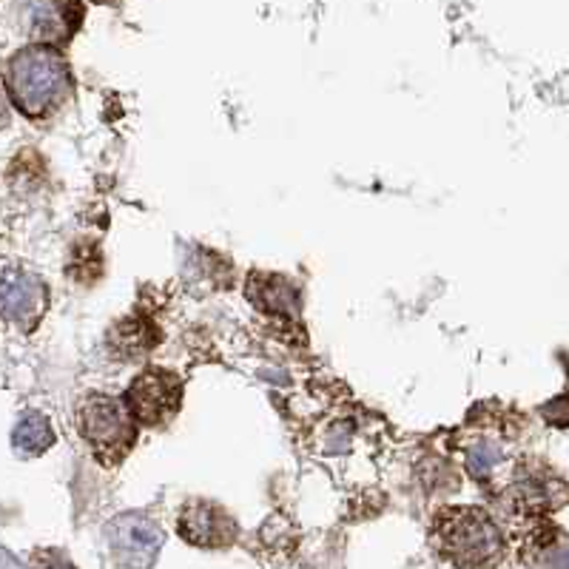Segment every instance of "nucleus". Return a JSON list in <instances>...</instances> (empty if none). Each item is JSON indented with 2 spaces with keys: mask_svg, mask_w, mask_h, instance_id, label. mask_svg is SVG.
<instances>
[{
  "mask_svg": "<svg viewBox=\"0 0 569 569\" xmlns=\"http://www.w3.org/2000/svg\"><path fill=\"white\" fill-rule=\"evenodd\" d=\"M3 83H7L12 103L29 120L52 117L74 91L69 60L63 58L58 46L46 43H32L27 49H20L9 60Z\"/></svg>",
  "mask_w": 569,
  "mask_h": 569,
  "instance_id": "1",
  "label": "nucleus"
},
{
  "mask_svg": "<svg viewBox=\"0 0 569 569\" xmlns=\"http://www.w3.org/2000/svg\"><path fill=\"white\" fill-rule=\"evenodd\" d=\"M436 550L461 567H490L505 552V536L487 512L445 510L433 525Z\"/></svg>",
  "mask_w": 569,
  "mask_h": 569,
  "instance_id": "2",
  "label": "nucleus"
},
{
  "mask_svg": "<svg viewBox=\"0 0 569 569\" xmlns=\"http://www.w3.org/2000/svg\"><path fill=\"white\" fill-rule=\"evenodd\" d=\"M78 427L91 453L109 467L120 465L137 441V419L129 405L106 393H91L80 401Z\"/></svg>",
  "mask_w": 569,
  "mask_h": 569,
  "instance_id": "3",
  "label": "nucleus"
},
{
  "mask_svg": "<svg viewBox=\"0 0 569 569\" xmlns=\"http://www.w3.org/2000/svg\"><path fill=\"white\" fill-rule=\"evenodd\" d=\"M126 405L137 425H169L182 405V379L166 368H146L126 390Z\"/></svg>",
  "mask_w": 569,
  "mask_h": 569,
  "instance_id": "4",
  "label": "nucleus"
},
{
  "mask_svg": "<svg viewBox=\"0 0 569 569\" xmlns=\"http://www.w3.org/2000/svg\"><path fill=\"white\" fill-rule=\"evenodd\" d=\"M49 308V288L38 273L27 268H7L0 273V317L14 328L34 330Z\"/></svg>",
  "mask_w": 569,
  "mask_h": 569,
  "instance_id": "5",
  "label": "nucleus"
},
{
  "mask_svg": "<svg viewBox=\"0 0 569 569\" xmlns=\"http://www.w3.org/2000/svg\"><path fill=\"white\" fill-rule=\"evenodd\" d=\"M23 29L34 43L66 46L83 27L86 9L80 0H20Z\"/></svg>",
  "mask_w": 569,
  "mask_h": 569,
  "instance_id": "6",
  "label": "nucleus"
},
{
  "mask_svg": "<svg viewBox=\"0 0 569 569\" xmlns=\"http://www.w3.org/2000/svg\"><path fill=\"white\" fill-rule=\"evenodd\" d=\"M180 536L200 550H222L237 538V521L211 501H191L180 512Z\"/></svg>",
  "mask_w": 569,
  "mask_h": 569,
  "instance_id": "7",
  "label": "nucleus"
},
{
  "mask_svg": "<svg viewBox=\"0 0 569 569\" xmlns=\"http://www.w3.org/2000/svg\"><path fill=\"white\" fill-rule=\"evenodd\" d=\"M111 550L126 563H149L162 547L166 536L151 518L140 512H126L109 525Z\"/></svg>",
  "mask_w": 569,
  "mask_h": 569,
  "instance_id": "8",
  "label": "nucleus"
},
{
  "mask_svg": "<svg viewBox=\"0 0 569 569\" xmlns=\"http://www.w3.org/2000/svg\"><path fill=\"white\" fill-rule=\"evenodd\" d=\"M248 299L257 305L259 311L268 313H297L299 297L291 284L279 279L277 273H251L248 279Z\"/></svg>",
  "mask_w": 569,
  "mask_h": 569,
  "instance_id": "9",
  "label": "nucleus"
},
{
  "mask_svg": "<svg viewBox=\"0 0 569 569\" xmlns=\"http://www.w3.org/2000/svg\"><path fill=\"white\" fill-rule=\"evenodd\" d=\"M54 445V427L43 413H27L12 430L14 453L23 459H38Z\"/></svg>",
  "mask_w": 569,
  "mask_h": 569,
  "instance_id": "10",
  "label": "nucleus"
},
{
  "mask_svg": "<svg viewBox=\"0 0 569 569\" xmlns=\"http://www.w3.org/2000/svg\"><path fill=\"white\" fill-rule=\"evenodd\" d=\"M501 459H505L501 447H498L492 439H481V441H476L470 450H467L465 461H467V470H470V476H476V479H487V476H490V472L501 465Z\"/></svg>",
  "mask_w": 569,
  "mask_h": 569,
  "instance_id": "11",
  "label": "nucleus"
},
{
  "mask_svg": "<svg viewBox=\"0 0 569 569\" xmlns=\"http://www.w3.org/2000/svg\"><path fill=\"white\" fill-rule=\"evenodd\" d=\"M541 413H543V419L550 421V425L569 427V399L567 396H558V399H552L550 405H543Z\"/></svg>",
  "mask_w": 569,
  "mask_h": 569,
  "instance_id": "12",
  "label": "nucleus"
},
{
  "mask_svg": "<svg viewBox=\"0 0 569 569\" xmlns=\"http://www.w3.org/2000/svg\"><path fill=\"white\" fill-rule=\"evenodd\" d=\"M9 91H7V83L0 80V129H7L9 120H12V109H9Z\"/></svg>",
  "mask_w": 569,
  "mask_h": 569,
  "instance_id": "13",
  "label": "nucleus"
},
{
  "mask_svg": "<svg viewBox=\"0 0 569 569\" xmlns=\"http://www.w3.org/2000/svg\"><path fill=\"white\" fill-rule=\"evenodd\" d=\"M91 3H103V7H111V3H117V0H91Z\"/></svg>",
  "mask_w": 569,
  "mask_h": 569,
  "instance_id": "14",
  "label": "nucleus"
}]
</instances>
